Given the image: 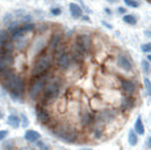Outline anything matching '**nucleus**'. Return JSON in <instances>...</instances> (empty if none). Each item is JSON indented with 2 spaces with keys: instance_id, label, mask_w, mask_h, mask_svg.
I'll return each instance as SVG.
<instances>
[{
  "instance_id": "f257e3e1",
  "label": "nucleus",
  "mask_w": 151,
  "mask_h": 150,
  "mask_svg": "<svg viewBox=\"0 0 151 150\" xmlns=\"http://www.w3.org/2000/svg\"><path fill=\"white\" fill-rule=\"evenodd\" d=\"M51 65H53V56L50 53H47V51H43L41 56L37 57L32 74H33V76H41V75L47 73V70L51 67Z\"/></svg>"
},
{
  "instance_id": "f03ea898",
  "label": "nucleus",
  "mask_w": 151,
  "mask_h": 150,
  "mask_svg": "<svg viewBox=\"0 0 151 150\" xmlns=\"http://www.w3.org/2000/svg\"><path fill=\"white\" fill-rule=\"evenodd\" d=\"M3 84H4V88H7V90L11 92L13 99L20 97L25 91V80L16 74H13L12 76L8 80H5Z\"/></svg>"
},
{
  "instance_id": "7ed1b4c3",
  "label": "nucleus",
  "mask_w": 151,
  "mask_h": 150,
  "mask_svg": "<svg viewBox=\"0 0 151 150\" xmlns=\"http://www.w3.org/2000/svg\"><path fill=\"white\" fill-rule=\"evenodd\" d=\"M60 88H62V82H60L59 78H54V79L46 82L45 88H43V97L45 100H51L59 95Z\"/></svg>"
},
{
  "instance_id": "20e7f679",
  "label": "nucleus",
  "mask_w": 151,
  "mask_h": 150,
  "mask_svg": "<svg viewBox=\"0 0 151 150\" xmlns=\"http://www.w3.org/2000/svg\"><path fill=\"white\" fill-rule=\"evenodd\" d=\"M54 134L60 140L66 141V142H75L78 137L76 131L70 125H58L54 129Z\"/></svg>"
},
{
  "instance_id": "39448f33",
  "label": "nucleus",
  "mask_w": 151,
  "mask_h": 150,
  "mask_svg": "<svg viewBox=\"0 0 151 150\" xmlns=\"http://www.w3.org/2000/svg\"><path fill=\"white\" fill-rule=\"evenodd\" d=\"M45 84H46V79L42 76H34V79L32 80L30 83V87H29V96L30 99L33 100H37V97L43 92V88H45Z\"/></svg>"
},
{
  "instance_id": "423d86ee",
  "label": "nucleus",
  "mask_w": 151,
  "mask_h": 150,
  "mask_svg": "<svg viewBox=\"0 0 151 150\" xmlns=\"http://www.w3.org/2000/svg\"><path fill=\"white\" fill-rule=\"evenodd\" d=\"M75 45H76L84 54L89 53L92 49V37L87 33L79 34V36L76 37V40H75Z\"/></svg>"
},
{
  "instance_id": "0eeeda50",
  "label": "nucleus",
  "mask_w": 151,
  "mask_h": 150,
  "mask_svg": "<svg viewBox=\"0 0 151 150\" xmlns=\"http://www.w3.org/2000/svg\"><path fill=\"white\" fill-rule=\"evenodd\" d=\"M116 116H117V113H116L114 109H103V111H100L96 116H95V121L105 124V123L112 121Z\"/></svg>"
},
{
  "instance_id": "6e6552de",
  "label": "nucleus",
  "mask_w": 151,
  "mask_h": 150,
  "mask_svg": "<svg viewBox=\"0 0 151 150\" xmlns=\"http://www.w3.org/2000/svg\"><path fill=\"white\" fill-rule=\"evenodd\" d=\"M63 42V34L62 33H54L53 36L50 37V40H49V44H47V49L50 53H53L55 49L58 48V46H60Z\"/></svg>"
},
{
  "instance_id": "1a4fd4ad",
  "label": "nucleus",
  "mask_w": 151,
  "mask_h": 150,
  "mask_svg": "<svg viewBox=\"0 0 151 150\" xmlns=\"http://www.w3.org/2000/svg\"><path fill=\"white\" fill-rule=\"evenodd\" d=\"M55 61H57V65L59 66L62 70H66V69H68L70 66H71V63H72L71 53L66 51V53H63L62 56H59L58 58H55Z\"/></svg>"
},
{
  "instance_id": "9d476101",
  "label": "nucleus",
  "mask_w": 151,
  "mask_h": 150,
  "mask_svg": "<svg viewBox=\"0 0 151 150\" xmlns=\"http://www.w3.org/2000/svg\"><path fill=\"white\" fill-rule=\"evenodd\" d=\"M117 65L125 71H132L133 70L132 61H130V58L127 56H125V54H120V56L117 57Z\"/></svg>"
},
{
  "instance_id": "9b49d317",
  "label": "nucleus",
  "mask_w": 151,
  "mask_h": 150,
  "mask_svg": "<svg viewBox=\"0 0 151 150\" xmlns=\"http://www.w3.org/2000/svg\"><path fill=\"white\" fill-rule=\"evenodd\" d=\"M13 63H14V59H13L12 54H7V53L0 54V70L12 67Z\"/></svg>"
},
{
  "instance_id": "f8f14e48",
  "label": "nucleus",
  "mask_w": 151,
  "mask_h": 150,
  "mask_svg": "<svg viewBox=\"0 0 151 150\" xmlns=\"http://www.w3.org/2000/svg\"><path fill=\"white\" fill-rule=\"evenodd\" d=\"M68 11H70V15H71L72 19H80V17L84 15L82 5L78 4V3H70Z\"/></svg>"
},
{
  "instance_id": "ddd939ff",
  "label": "nucleus",
  "mask_w": 151,
  "mask_h": 150,
  "mask_svg": "<svg viewBox=\"0 0 151 150\" xmlns=\"http://www.w3.org/2000/svg\"><path fill=\"white\" fill-rule=\"evenodd\" d=\"M121 90L125 95H133L135 91V84L130 79H122L121 80Z\"/></svg>"
},
{
  "instance_id": "4468645a",
  "label": "nucleus",
  "mask_w": 151,
  "mask_h": 150,
  "mask_svg": "<svg viewBox=\"0 0 151 150\" xmlns=\"http://www.w3.org/2000/svg\"><path fill=\"white\" fill-rule=\"evenodd\" d=\"M36 116H37V120H38L41 124H47L49 121H50V115H49V112L46 111L45 108H42V107L37 108Z\"/></svg>"
},
{
  "instance_id": "2eb2a0df",
  "label": "nucleus",
  "mask_w": 151,
  "mask_h": 150,
  "mask_svg": "<svg viewBox=\"0 0 151 150\" xmlns=\"http://www.w3.org/2000/svg\"><path fill=\"white\" fill-rule=\"evenodd\" d=\"M133 107H134V99L132 97V95H126L122 99V103H121V109L122 111H129Z\"/></svg>"
},
{
  "instance_id": "dca6fc26",
  "label": "nucleus",
  "mask_w": 151,
  "mask_h": 150,
  "mask_svg": "<svg viewBox=\"0 0 151 150\" xmlns=\"http://www.w3.org/2000/svg\"><path fill=\"white\" fill-rule=\"evenodd\" d=\"M71 57H72V61H75V62H82L83 58H84V53L74 44L72 50H71Z\"/></svg>"
},
{
  "instance_id": "f3484780",
  "label": "nucleus",
  "mask_w": 151,
  "mask_h": 150,
  "mask_svg": "<svg viewBox=\"0 0 151 150\" xmlns=\"http://www.w3.org/2000/svg\"><path fill=\"white\" fill-rule=\"evenodd\" d=\"M25 140L29 141V142H36L37 140H40L41 138V136H40L38 132H36V131H33V129H29V131L25 132Z\"/></svg>"
},
{
  "instance_id": "a211bd4d",
  "label": "nucleus",
  "mask_w": 151,
  "mask_h": 150,
  "mask_svg": "<svg viewBox=\"0 0 151 150\" xmlns=\"http://www.w3.org/2000/svg\"><path fill=\"white\" fill-rule=\"evenodd\" d=\"M93 121H95L93 113H91V112H88V111L82 112V123L84 125H91V124H93Z\"/></svg>"
},
{
  "instance_id": "6ab92c4d",
  "label": "nucleus",
  "mask_w": 151,
  "mask_h": 150,
  "mask_svg": "<svg viewBox=\"0 0 151 150\" xmlns=\"http://www.w3.org/2000/svg\"><path fill=\"white\" fill-rule=\"evenodd\" d=\"M122 21L125 22V24L134 27V25H137L138 19H137V16L133 15V13H125V15L122 16Z\"/></svg>"
},
{
  "instance_id": "aec40b11",
  "label": "nucleus",
  "mask_w": 151,
  "mask_h": 150,
  "mask_svg": "<svg viewBox=\"0 0 151 150\" xmlns=\"http://www.w3.org/2000/svg\"><path fill=\"white\" fill-rule=\"evenodd\" d=\"M134 131H135V133L139 134V136H143L145 134V126H143V123H142V117L141 116H138L137 120H135Z\"/></svg>"
},
{
  "instance_id": "412c9836",
  "label": "nucleus",
  "mask_w": 151,
  "mask_h": 150,
  "mask_svg": "<svg viewBox=\"0 0 151 150\" xmlns=\"http://www.w3.org/2000/svg\"><path fill=\"white\" fill-rule=\"evenodd\" d=\"M14 73L12 70V67H8V69H4V70H0V82L4 83L5 80H8L11 76H12Z\"/></svg>"
},
{
  "instance_id": "4be33fe9",
  "label": "nucleus",
  "mask_w": 151,
  "mask_h": 150,
  "mask_svg": "<svg viewBox=\"0 0 151 150\" xmlns=\"http://www.w3.org/2000/svg\"><path fill=\"white\" fill-rule=\"evenodd\" d=\"M3 49V53H7V54H12V51L14 50V42L12 40H8L7 42H4L3 45H0Z\"/></svg>"
},
{
  "instance_id": "5701e85b",
  "label": "nucleus",
  "mask_w": 151,
  "mask_h": 150,
  "mask_svg": "<svg viewBox=\"0 0 151 150\" xmlns=\"http://www.w3.org/2000/svg\"><path fill=\"white\" fill-rule=\"evenodd\" d=\"M7 121L12 128H20V126H21V120H20V117L16 116V115H11Z\"/></svg>"
},
{
  "instance_id": "b1692460",
  "label": "nucleus",
  "mask_w": 151,
  "mask_h": 150,
  "mask_svg": "<svg viewBox=\"0 0 151 150\" xmlns=\"http://www.w3.org/2000/svg\"><path fill=\"white\" fill-rule=\"evenodd\" d=\"M127 140H129V145L130 146H135L138 144V134L135 133L134 129L129 131V137H127Z\"/></svg>"
},
{
  "instance_id": "393cba45",
  "label": "nucleus",
  "mask_w": 151,
  "mask_h": 150,
  "mask_svg": "<svg viewBox=\"0 0 151 150\" xmlns=\"http://www.w3.org/2000/svg\"><path fill=\"white\" fill-rule=\"evenodd\" d=\"M124 4L126 8H139L141 1L139 0H124Z\"/></svg>"
},
{
  "instance_id": "a878e982",
  "label": "nucleus",
  "mask_w": 151,
  "mask_h": 150,
  "mask_svg": "<svg viewBox=\"0 0 151 150\" xmlns=\"http://www.w3.org/2000/svg\"><path fill=\"white\" fill-rule=\"evenodd\" d=\"M8 40H11L9 32L5 30V29H1V30H0V45H3L4 42H7Z\"/></svg>"
},
{
  "instance_id": "bb28decb",
  "label": "nucleus",
  "mask_w": 151,
  "mask_h": 150,
  "mask_svg": "<svg viewBox=\"0 0 151 150\" xmlns=\"http://www.w3.org/2000/svg\"><path fill=\"white\" fill-rule=\"evenodd\" d=\"M141 66H142V70H143L145 74H150L151 73V65H150V61L147 59H143L141 62Z\"/></svg>"
},
{
  "instance_id": "cd10ccee",
  "label": "nucleus",
  "mask_w": 151,
  "mask_h": 150,
  "mask_svg": "<svg viewBox=\"0 0 151 150\" xmlns=\"http://www.w3.org/2000/svg\"><path fill=\"white\" fill-rule=\"evenodd\" d=\"M143 86H145V90H146V95L151 96V80L149 79V78L145 76V79H143Z\"/></svg>"
},
{
  "instance_id": "c85d7f7f",
  "label": "nucleus",
  "mask_w": 151,
  "mask_h": 150,
  "mask_svg": "<svg viewBox=\"0 0 151 150\" xmlns=\"http://www.w3.org/2000/svg\"><path fill=\"white\" fill-rule=\"evenodd\" d=\"M141 50L146 54L151 53V42H146V44H142L141 45Z\"/></svg>"
},
{
  "instance_id": "c756f323",
  "label": "nucleus",
  "mask_w": 151,
  "mask_h": 150,
  "mask_svg": "<svg viewBox=\"0 0 151 150\" xmlns=\"http://www.w3.org/2000/svg\"><path fill=\"white\" fill-rule=\"evenodd\" d=\"M50 13L53 16H59L62 13V8L60 7H51L50 8Z\"/></svg>"
},
{
  "instance_id": "7c9ffc66",
  "label": "nucleus",
  "mask_w": 151,
  "mask_h": 150,
  "mask_svg": "<svg viewBox=\"0 0 151 150\" xmlns=\"http://www.w3.org/2000/svg\"><path fill=\"white\" fill-rule=\"evenodd\" d=\"M36 142H37V146H38V148L41 149V150H50V148H49V146L46 145L45 142H42L41 140H37Z\"/></svg>"
},
{
  "instance_id": "2f4dec72",
  "label": "nucleus",
  "mask_w": 151,
  "mask_h": 150,
  "mask_svg": "<svg viewBox=\"0 0 151 150\" xmlns=\"http://www.w3.org/2000/svg\"><path fill=\"white\" fill-rule=\"evenodd\" d=\"M11 21H12V13H7V15L4 16V19H3V22L8 25Z\"/></svg>"
},
{
  "instance_id": "473e14b6",
  "label": "nucleus",
  "mask_w": 151,
  "mask_h": 150,
  "mask_svg": "<svg viewBox=\"0 0 151 150\" xmlns=\"http://www.w3.org/2000/svg\"><path fill=\"white\" fill-rule=\"evenodd\" d=\"M117 13H118L120 16H124L125 13H127L126 7H118V8H117Z\"/></svg>"
},
{
  "instance_id": "72a5a7b5",
  "label": "nucleus",
  "mask_w": 151,
  "mask_h": 150,
  "mask_svg": "<svg viewBox=\"0 0 151 150\" xmlns=\"http://www.w3.org/2000/svg\"><path fill=\"white\" fill-rule=\"evenodd\" d=\"M21 120H22V124H21V125L24 126V128H27V126L29 125V121H28V119H27V116H25V115H21Z\"/></svg>"
},
{
  "instance_id": "f704fd0d",
  "label": "nucleus",
  "mask_w": 151,
  "mask_h": 150,
  "mask_svg": "<svg viewBox=\"0 0 151 150\" xmlns=\"http://www.w3.org/2000/svg\"><path fill=\"white\" fill-rule=\"evenodd\" d=\"M8 136V131H4V129H1L0 131V141H3L5 137Z\"/></svg>"
},
{
  "instance_id": "c9c22d12",
  "label": "nucleus",
  "mask_w": 151,
  "mask_h": 150,
  "mask_svg": "<svg viewBox=\"0 0 151 150\" xmlns=\"http://www.w3.org/2000/svg\"><path fill=\"white\" fill-rule=\"evenodd\" d=\"M101 24H103L105 28H108V29H113V25H110L108 21H105V20H103V21H101Z\"/></svg>"
},
{
  "instance_id": "e433bc0d",
  "label": "nucleus",
  "mask_w": 151,
  "mask_h": 150,
  "mask_svg": "<svg viewBox=\"0 0 151 150\" xmlns=\"http://www.w3.org/2000/svg\"><path fill=\"white\" fill-rule=\"evenodd\" d=\"M104 12H105L108 16L112 15V9H110V8H108V7H105V8H104Z\"/></svg>"
},
{
  "instance_id": "4c0bfd02",
  "label": "nucleus",
  "mask_w": 151,
  "mask_h": 150,
  "mask_svg": "<svg viewBox=\"0 0 151 150\" xmlns=\"http://www.w3.org/2000/svg\"><path fill=\"white\" fill-rule=\"evenodd\" d=\"M80 19L84 20V21H87V22H91V19H89V17L87 16V15H83L82 17H80Z\"/></svg>"
},
{
  "instance_id": "58836bf2",
  "label": "nucleus",
  "mask_w": 151,
  "mask_h": 150,
  "mask_svg": "<svg viewBox=\"0 0 151 150\" xmlns=\"http://www.w3.org/2000/svg\"><path fill=\"white\" fill-rule=\"evenodd\" d=\"M145 36L151 37V30H145Z\"/></svg>"
},
{
  "instance_id": "ea45409f",
  "label": "nucleus",
  "mask_w": 151,
  "mask_h": 150,
  "mask_svg": "<svg viewBox=\"0 0 151 150\" xmlns=\"http://www.w3.org/2000/svg\"><path fill=\"white\" fill-rule=\"evenodd\" d=\"M147 146H149V148L151 149V137L149 138V141H147Z\"/></svg>"
},
{
  "instance_id": "a19ab883",
  "label": "nucleus",
  "mask_w": 151,
  "mask_h": 150,
  "mask_svg": "<svg viewBox=\"0 0 151 150\" xmlns=\"http://www.w3.org/2000/svg\"><path fill=\"white\" fill-rule=\"evenodd\" d=\"M106 1H108V3H118L120 0H106Z\"/></svg>"
},
{
  "instance_id": "79ce46f5",
  "label": "nucleus",
  "mask_w": 151,
  "mask_h": 150,
  "mask_svg": "<svg viewBox=\"0 0 151 150\" xmlns=\"http://www.w3.org/2000/svg\"><path fill=\"white\" fill-rule=\"evenodd\" d=\"M147 61H150V63H151V53L149 54V56H147V58H146Z\"/></svg>"
},
{
  "instance_id": "37998d69",
  "label": "nucleus",
  "mask_w": 151,
  "mask_h": 150,
  "mask_svg": "<svg viewBox=\"0 0 151 150\" xmlns=\"http://www.w3.org/2000/svg\"><path fill=\"white\" fill-rule=\"evenodd\" d=\"M4 117V115H3V112H1V109H0V119H3Z\"/></svg>"
},
{
  "instance_id": "c03bdc74",
  "label": "nucleus",
  "mask_w": 151,
  "mask_h": 150,
  "mask_svg": "<svg viewBox=\"0 0 151 150\" xmlns=\"http://www.w3.org/2000/svg\"><path fill=\"white\" fill-rule=\"evenodd\" d=\"M0 54H3V49H1V46H0Z\"/></svg>"
},
{
  "instance_id": "a18cd8bd",
  "label": "nucleus",
  "mask_w": 151,
  "mask_h": 150,
  "mask_svg": "<svg viewBox=\"0 0 151 150\" xmlns=\"http://www.w3.org/2000/svg\"><path fill=\"white\" fill-rule=\"evenodd\" d=\"M82 150H92V149H82Z\"/></svg>"
},
{
  "instance_id": "49530a36",
  "label": "nucleus",
  "mask_w": 151,
  "mask_h": 150,
  "mask_svg": "<svg viewBox=\"0 0 151 150\" xmlns=\"http://www.w3.org/2000/svg\"><path fill=\"white\" fill-rule=\"evenodd\" d=\"M147 1H149V3H150V4H151V0H147Z\"/></svg>"
}]
</instances>
